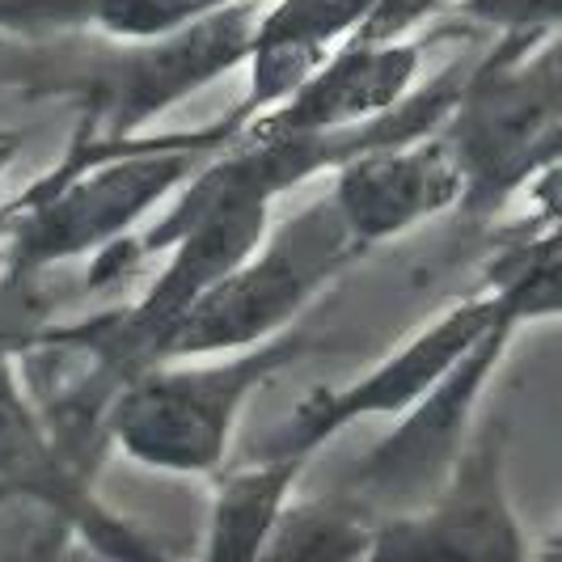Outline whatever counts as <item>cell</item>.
Segmentation results:
<instances>
[{"label": "cell", "instance_id": "cell-1", "mask_svg": "<svg viewBox=\"0 0 562 562\" xmlns=\"http://www.w3.org/2000/svg\"><path fill=\"white\" fill-rule=\"evenodd\" d=\"M241 123L233 106L225 119L187 132H144L119 144L72 140L59 166L34 178L22 195L4 199L0 283L30 288L64 262H89L140 233Z\"/></svg>", "mask_w": 562, "mask_h": 562}, {"label": "cell", "instance_id": "cell-2", "mask_svg": "<svg viewBox=\"0 0 562 562\" xmlns=\"http://www.w3.org/2000/svg\"><path fill=\"white\" fill-rule=\"evenodd\" d=\"M465 173L461 216L495 221L562 169V22L495 34L440 123Z\"/></svg>", "mask_w": 562, "mask_h": 562}, {"label": "cell", "instance_id": "cell-3", "mask_svg": "<svg viewBox=\"0 0 562 562\" xmlns=\"http://www.w3.org/2000/svg\"><path fill=\"white\" fill-rule=\"evenodd\" d=\"M310 347V330L292 326L241 351L157 360L114 411V449L153 474L212 479L233 457V436L254 394Z\"/></svg>", "mask_w": 562, "mask_h": 562}, {"label": "cell", "instance_id": "cell-4", "mask_svg": "<svg viewBox=\"0 0 562 562\" xmlns=\"http://www.w3.org/2000/svg\"><path fill=\"white\" fill-rule=\"evenodd\" d=\"M364 258L330 191L267 228L241 267H233L166 338V360L241 351L301 326L310 305Z\"/></svg>", "mask_w": 562, "mask_h": 562}, {"label": "cell", "instance_id": "cell-5", "mask_svg": "<svg viewBox=\"0 0 562 562\" xmlns=\"http://www.w3.org/2000/svg\"><path fill=\"white\" fill-rule=\"evenodd\" d=\"M262 4L267 0H246L144 38L98 34L89 81L77 98V140L119 144L144 136L161 114L233 72H246Z\"/></svg>", "mask_w": 562, "mask_h": 562}, {"label": "cell", "instance_id": "cell-6", "mask_svg": "<svg viewBox=\"0 0 562 562\" xmlns=\"http://www.w3.org/2000/svg\"><path fill=\"white\" fill-rule=\"evenodd\" d=\"M520 330L525 322L516 313L495 322L415 406L390 419L394 427L351 465L342 491L360 499L376 520L427 504L445 486L461 452L470 449L486 390L495 385Z\"/></svg>", "mask_w": 562, "mask_h": 562}, {"label": "cell", "instance_id": "cell-7", "mask_svg": "<svg viewBox=\"0 0 562 562\" xmlns=\"http://www.w3.org/2000/svg\"><path fill=\"white\" fill-rule=\"evenodd\" d=\"M507 313H516L512 296L499 283L482 280L474 292H465L440 313H431L415 335L390 347L368 372L351 376L347 385H322L305 402H296L292 415L276 427V436L262 449L317 457L335 436H342L356 423L394 419L406 406H415Z\"/></svg>", "mask_w": 562, "mask_h": 562}, {"label": "cell", "instance_id": "cell-8", "mask_svg": "<svg viewBox=\"0 0 562 562\" xmlns=\"http://www.w3.org/2000/svg\"><path fill=\"white\" fill-rule=\"evenodd\" d=\"M18 342L22 335L13 313L0 310V486L59 512L77 529V541L106 559H161L166 546L123 512H114L98 495V482L85 479L59 449L30 394Z\"/></svg>", "mask_w": 562, "mask_h": 562}, {"label": "cell", "instance_id": "cell-9", "mask_svg": "<svg viewBox=\"0 0 562 562\" xmlns=\"http://www.w3.org/2000/svg\"><path fill=\"white\" fill-rule=\"evenodd\" d=\"M533 541L507 491V427L479 423L470 449L427 504L381 516L368 559H529Z\"/></svg>", "mask_w": 562, "mask_h": 562}, {"label": "cell", "instance_id": "cell-10", "mask_svg": "<svg viewBox=\"0 0 562 562\" xmlns=\"http://www.w3.org/2000/svg\"><path fill=\"white\" fill-rule=\"evenodd\" d=\"M452 34H482V30L445 13L440 22L402 38L356 34L292 98H283L280 106L254 114L246 123L271 127V132H347V127L372 123L381 114L397 111L419 89L431 47Z\"/></svg>", "mask_w": 562, "mask_h": 562}, {"label": "cell", "instance_id": "cell-11", "mask_svg": "<svg viewBox=\"0 0 562 562\" xmlns=\"http://www.w3.org/2000/svg\"><path fill=\"white\" fill-rule=\"evenodd\" d=\"M330 195L351 237L368 254L440 216H461L465 173L445 132L436 127L411 140L356 153L330 173Z\"/></svg>", "mask_w": 562, "mask_h": 562}, {"label": "cell", "instance_id": "cell-12", "mask_svg": "<svg viewBox=\"0 0 562 562\" xmlns=\"http://www.w3.org/2000/svg\"><path fill=\"white\" fill-rule=\"evenodd\" d=\"M376 4L381 0H267L246 59V98L237 102L241 119L292 98L368 26Z\"/></svg>", "mask_w": 562, "mask_h": 562}, {"label": "cell", "instance_id": "cell-13", "mask_svg": "<svg viewBox=\"0 0 562 562\" xmlns=\"http://www.w3.org/2000/svg\"><path fill=\"white\" fill-rule=\"evenodd\" d=\"M313 457L283 449H258L250 461H228L212 474L207 537L203 559L254 562L267 554V541L280 529V516L296 499Z\"/></svg>", "mask_w": 562, "mask_h": 562}, {"label": "cell", "instance_id": "cell-14", "mask_svg": "<svg viewBox=\"0 0 562 562\" xmlns=\"http://www.w3.org/2000/svg\"><path fill=\"white\" fill-rule=\"evenodd\" d=\"M98 47V30L59 34V38H26L0 30V102H72L89 81V64Z\"/></svg>", "mask_w": 562, "mask_h": 562}, {"label": "cell", "instance_id": "cell-15", "mask_svg": "<svg viewBox=\"0 0 562 562\" xmlns=\"http://www.w3.org/2000/svg\"><path fill=\"white\" fill-rule=\"evenodd\" d=\"M376 516L347 491L292 499L262 559H368Z\"/></svg>", "mask_w": 562, "mask_h": 562}, {"label": "cell", "instance_id": "cell-16", "mask_svg": "<svg viewBox=\"0 0 562 562\" xmlns=\"http://www.w3.org/2000/svg\"><path fill=\"white\" fill-rule=\"evenodd\" d=\"M482 280L499 283L512 305L520 313V322H559L562 317V241L546 250H529L507 241L504 250L491 258Z\"/></svg>", "mask_w": 562, "mask_h": 562}, {"label": "cell", "instance_id": "cell-17", "mask_svg": "<svg viewBox=\"0 0 562 562\" xmlns=\"http://www.w3.org/2000/svg\"><path fill=\"white\" fill-rule=\"evenodd\" d=\"M246 0H93V30L111 38H144L161 30L212 18Z\"/></svg>", "mask_w": 562, "mask_h": 562}, {"label": "cell", "instance_id": "cell-18", "mask_svg": "<svg viewBox=\"0 0 562 562\" xmlns=\"http://www.w3.org/2000/svg\"><path fill=\"white\" fill-rule=\"evenodd\" d=\"M0 30L26 38H59L93 30V0H0Z\"/></svg>", "mask_w": 562, "mask_h": 562}, {"label": "cell", "instance_id": "cell-19", "mask_svg": "<svg viewBox=\"0 0 562 562\" xmlns=\"http://www.w3.org/2000/svg\"><path fill=\"white\" fill-rule=\"evenodd\" d=\"M529 216L512 228L507 241L516 246H529V250H546V246H559L562 241V169L550 173L546 182H537L533 191L525 195Z\"/></svg>", "mask_w": 562, "mask_h": 562}, {"label": "cell", "instance_id": "cell-20", "mask_svg": "<svg viewBox=\"0 0 562 562\" xmlns=\"http://www.w3.org/2000/svg\"><path fill=\"white\" fill-rule=\"evenodd\" d=\"M457 0H381L376 13L368 18V26L360 34L372 38H402V34H419L431 22H440Z\"/></svg>", "mask_w": 562, "mask_h": 562}, {"label": "cell", "instance_id": "cell-21", "mask_svg": "<svg viewBox=\"0 0 562 562\" xmlns=\"http://www.w3.org/2000/svg\"><path fill=\"white\" fill-rule=\"evenodd\" d=\"M18 153H22V132H9V127H0V182H4V173L13 169Z\"/></svg>", "mask_w": 562, "mask_h": 562}, {"label": "cell", "instance_id": "cell-22", "mask_svg": "<svg viewBox=\"0 0 562 562\" xmlns=\"http://www.w3.org/2000/svg\"><path fill=\"white\" fill-rule=\"evenodd\" d=\"M541 554H550V559H562V516H559V529H554V537L541 546Z\"/></svg>", "mask_w": 562, "mask_h": 562}, {"label": "cell", "instance_id": "cell-23", "mask_svg": "<svg viewBox=\"0 0 562 562\" xmlns=\"http://www.w3.org/2000/svg\"><path fill=\"white\" fill-rule=\"evenodd\" d=\"M0 233H4V203H0Z\"/></svg>", "mask_w": 562, "mask_h": 562}]
</instances>
